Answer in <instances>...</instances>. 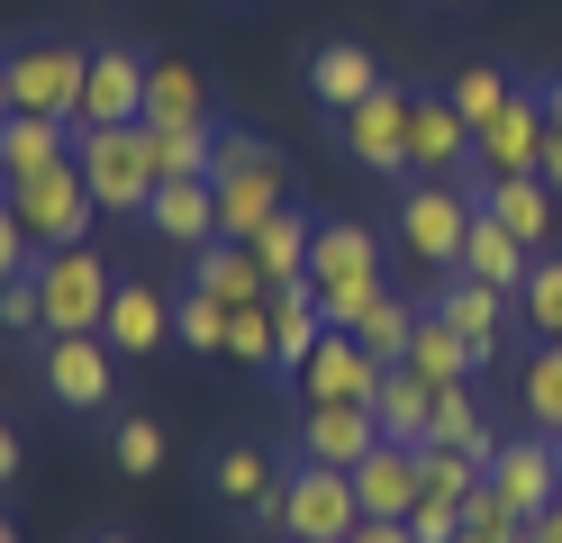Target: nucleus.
<instances>
[{
	"label": "nucleus",
	"mask_w": 562,
	"mask_h": 543,
	"mask_svg": "<svg viewBox=\"0 0 562 543\" xmlns=\"http://www.w3.org/2000/svg\"><path fill=\"white\" fill-rule=\"evenodd\" d=\"M281 543H355L363 525V498H355V471H327V462H281V507H272Z\"/></svg>",
	"instance_id": "obj_1"
},
{
	"label": "nucleus",
	"mask_w": 562,
	"mask_h": 543,
	"mask_svg": "<svg viewBox=\"0 0 562 543\" xmlns=\"http://www.w3.org/2000/svg\"><path fill=\"white\" fill-rule=\"evenodd\" d=\"M110 253H100L91 236L82 245H55L37 253V299H46V336H100V317H110Z\"/></svg>",
	"instance_id": "obj_2"
},
{
	"label": "nucleus",
	"mask_w": 562,
	"mask_h": 543,
	"mask_svg": "<svg viewBox=\"0 0 562 543\" xmlns=\"http://www.w3.org/2000/svg\"><path fill=\"white\" fill-rule=\"evenodd\" d=\"M74 163L91 181L100 217H146V200H155V145H146V127H74Z\"/></svg>",
	"instance_id": "obj_3"
},
{
	"label": "nucleus",
	"mask_w": 562,
	"mask_h": 543,
	"mask_svg": "<svg viewBox=\"0 0 562 543\" xmlns=\"http://www.w3.org/2000/svg\"><path fill=\"white\" fill-rule=\"evenodd\" d=\"M0 64H10V109H27V118H74L91 46H74V36H19V46H0Z\"/></svg>",
	"instance_id": "obj_4"
},
{
	"label": "nucleus",
	"mask_w": 562,
	"mask_h": 543,
	"mask_svg": "<svg viewBox=\"0 0 562 543\" xmlns=\"http://www.w3.org/2000/svg\"><path fill=\"white\" fill-rule=\"evenodd\" d=\"M10 208H19V227H27V245H37V253L82 245V236H91V217H100V200H91L82 163H55V172L10 181Z\"/></svg>",
	"instance_id": "obj_5"
},
{
	"label": "nucleus",
	"mask_w": 562,
	"mask_h": 543,
	"mask_svg": "<svg viewBox=\"0 0 562 543\" xmlns=\"http://www.w3.org/2000/svg\"><path fill=\"white\" fill-rule=\"evenodd\" d=\"M472 217H481V200L463 191V181H408V200H400V245L417 253V263H436V272H463Z\"/></svg>",
	"instance_id": "obj_6"
},
{
	"label": "nucleus",
	"mask_w": 562,
	"mask_h": 543,
	"mask_svg": "<svg viewBox=\"0 0 562 543\" xmlns=\"http://www.w3.org/2000/svg\"><path fill=\"white\" fill-rule=\"evenodd\" d=\"M146 46H127V36H100L91 64H82V100L64 127H136L146 118Z\"/></svg>",
	"instance_id": "obj_7"
},
{
	"label": "nucleus",
	"mask_w": 562,
	"mask_h": 543,
	"mask_svg": "<svg viewBox=\"0 0 562 543\" xmlns=\"http://www.w3.org/2000/svg\"><path fill=\"white\" fill-rule=\"evenodd\" d=\"M37 381H46V398L64 417H110L119 408V353L100 336H46Z\"/></svg>",
	"instance_id": "obj_8"
},
{
	"label": "nucleus",
	"mask_w": 562,
	"mask_h": 543,
	"mask_svg": "<svg viewBox=\"0 0 562 543\" xmlns=\"http://www.w3.org/2000/svg\"><path fill=\"white\" fill-rule=\"evenodd\" d=\"M408 118H417V91L381 82L372 100H355V109L336 118V145H345L363 172H408Z\"/></svg>",
	"instance_id": "obj_9"
},
{
	"label": "nucleus",
	"mask_w": 562,
	"mask_h": 543,
	"mask_svg": "<svg viewBox=\"0 0 562 543\" xmlns=\"http://www.w3.org/2000/svg\"><path fill=\"white\" fill-rule=\"evenodd\" d=\"M200 489H209V507H227V517L272 525V507H281V462H272L263 444H209Z\"/></svg>",
	"instance_id": "obj_10"
},
{
	"label": "nucleus",
	"mask_w": 562,
	"mask_h": 543,
	"mask_svg": "<svg viewBox=\"0 0 562 543\" xmlns=\"http://www.w3.org/2000/svg\"><path fill=\"white\" fill-rule=\"evenodd\" d=\"M308 290H318V299L391 290V281H381V236L355 227V217H318V227H308Z\"/></svg>",
	"instance_id": "obj_11"
},
{
	"label": "nucleus",
	"mask_w": 562,
	"mask_h": 543,
	"mask_svg": "<svg viewBox=\"0 0 562 543\" xmlns=\"http://www.w3.org/2000/svg\"><path fill=\"white\" fill-rule=\"evenodd\" d=\"M544 145H553L544 91H517L499 118L472 136V163H481V181H517V172H544Z\"/></svg>",
	"instance_id": "obj_12"
},
{
	"label": "nucleus",
	"mask_w": 562,
	"mask_h": 543,
	"mask_svg": "<svg viewBox=\"0 0 562 543\" xmlns=\"http://www.w3.org/2000/svg\"><path fill=\"white\" fill-rule=\"evenodd\" d=\"M100 344H110L119 362H155V353L172 344V290H164V281H136V272H119V290H110V317H100Z\"/></svg>",
	"instance_id": "obj_13"
},
{
	"label": "nucleus",
	"mask_w": 562,
	"mask_h": 543,
	"mask_svg": "<svg viewBox=\"0 0 562 543\" xmlns=\"http://www.w3.org/2000/svg\"><path fill=\"white\" fill-rule=\"evenodd\" d=\"M381 372H391V362H372L363 353V336H336V326H327V336H318V353H308L300 362V408H308V398H336V408H372V398H381Z\"/></svg>",
	"instance_id": "obj_14"
},
{
	"label": "nucleus",
	"mask_w": 562,
	"mask_h": 543,
	"mask_svg": "<svg viewBox=\"0 0 562 543\" xmlns=\"http://www.w3.org/2000/svg\"><path fill=\"white\" fill-rule=\"evenodd\" d=\"M209 191H218V236L227 245H255L272 217L291 208V163H281V155L272 163H245V172H218Z\"/></svg>",
	"instance_id": "obj_15"
},
{
	"label": "nucleus",
	"mask_w": 562,
	"mask_h": 543,
	"mask_svg": "<svg viewBox=\"0 0 562 543\" xmlns=\"http://www.w3.org/2000/svg\"><path fill=\"white\" fill-rule=\"evenodd\" d=\"M490 489H499L526 525L544 517V507L562 498V471H553V434H508L499 453H490Z\"/></svg>",
	"instance_id": "obj_16"
},
{
	"label": "nucleus",
	"mask_w": 562,
	"mask_h": 543,
	"mask_svg": "<svg viewBox=\"0 0 562 543\" xmlns=\"http://www.w3.org/2000/svg\"><path fill=\"white\" fill-rule=\"evenodd\" d=\"M372 444H381V417L372 408H336V398H308V408H300V462L355 471Z\"/></svg>",
	"instance_id": "obj_17"
},
{
	"label": "nucleus",
	"mask_w": 562,
	"mask_h": 543,
	"mask_svg": "<svg viewBox=\"0 0 562 543\" xmlns=\"http://www.w3.org/2000/svg\"><path fill=\"white\" fill-rule=\"evenodd\" d=\"M436 317L472 344V362H499V344H508V290H481V281H463V272H445Z\"/></svg>",
	"instance_id": "obj_18"
},
{
	"label": "nucleus",
	"mask_w": 562,
	"mask_h": 543,
	"mask_svg": "<svg viewBox=\"0 0 562 543\" xmlns=\"http://www.w3.org/2000/svg\"><path fill=\"white\" fill-rule=\"evenodd\" d=\"M300 72H308V100H318V109H336V118H345L355 100H372L381 82H391V72H381V55H372V46H355V36L318 46V55H308Z\"/></svg>",
	"instance_id": "obj_19"
},
{
	"label": "nucleus",
	"mask_w": 562,
	"mask_h": 543,
	"mask_svg": "<svg viewBox=\"0 0 562 543\" xmlns=\"http://www.w3.org/2000/svg\"><path fill=\"white\" fill-rule=\"evenodd\" d=\"M481 217L490 227H508L526 253H544L553 245V191H544V172H517V181H481Z\"/></svg>",
	"instance_id": "obj_20"
},
{
	"label": "nucleus",
	"mask_w": 562,
	"mask_h": 543,
	"mask_svg": "<svg viewBox=\"0 0 562 543\" xmlns=\"http://www.w3.org/2000/svg\"><path fill=\"white\" fill-rule=\"evenodd\" d=\"M146 227H155L164 245H182V253L218 245V191H209V181H155V200H146Z\"/></svg>",
	"instance_id": "obj_21"
},
{
	"label": "nucleus",
	"mask_w": 562,
	"mask_h": 543,
	"mask_svg": "<svg viewBox=\"0 0 562 543\" xmlns=\"http://www.w3.org/2000/svg\"><path fill=\"white\" fill-rule=\"evenodd\" d=\"M472 163V127L453 118V100H417V118H408V172L417 181H453Z\"/></svg>",
	"instance_id": "obj_22"
},
{
	"label": "nucleus",
	"mask_w": 562,
	"mask_h": 543,
	"mask_svg": "<svg viewBox=\"0 0 562 543\" xmlns=\"http://www.w3.org/2000/svg\"><path fill=\"white\" fill-rule=\"evenodd\" d=\"M327 336V308H318V290L291 281V290H272V381H300V362L318 353Z\"/></svg>",
	"instance_id": "obj_23"
},
{
	"label": "nucleus",
	"mask_w": 562,
	"mask_h": 543,
	"mask_svg": "<svg viewBox=\"0 0 562 543\" xmlns=\"http://www.w3.org/2000/svg\"><path fill=\"white\" fill-rule=\"evenodd\" d=\"M191 118H209V72L191 55H155L146 64V118L136 127H191Z\"/></svg>",
	"instance_id": "obj_24"
},
{
	"label": "nucleus",
	"mask_w": 562,
	"mask_h": 543,
	"mask_svg": "<svg viewBox=\"0 0 562 543\" xmlns=\"http://www.w3.org/2000/svg\"><path fill=\"white\" fill-rule=\"evenodd\" d=\"M355 498H363V517H408L417 507V444H381L355 462Z\"/></svg>",
	"instance_id": "obj_25"
},
{
	"label": "nucleus",
	"mask_w": 562,
	"mask_h": 543,
	"mask_svg": "<svg viewBox=\"0 0 562 543\" xmlns=\"http://www.w3.org/2000/svg\"><path fill=\"white\" fill-rule=\"evenodd\" d=\"M55 163H74V127L10 109L0 118V181H27V172H55Z\"/></svg>",
	"instance_id": "obj_26"
},
{
	"label": "nucleus",
	"mask_w": 562,
	"mask_h": 543,
	"mask_svg": "<svg viewBox=\"0 0 562 543\" xmlns=\"http://www.w3.org/2000/svg\"><path fill=\"white\" fill-rule=\"evenodd\" d=\"M191 290H209V299H218V308H263V299H272L263 263H255V253H245V245H227V236L191 253Z\"/></svg>",
	"instance_id": "obj_27"
},
{
	"label": "nucleus",
	"mask_w": 562,
	"mask_h": 543,
	"mask_svg": "<svg viewBox=\"0 0 562 543\" xmlns=\"http://www.w3.org/2000/svg\"><path fill=\"white\" fill-rule=\"evenodd\" d=\"M427 444H453V453H472L481 471H490V453L508 444L499 426H490V408L472 398V381H453V389H436V417H427Z\"/></svg>",
	"instance_id": "obj_28"
},
{
	"label": "nucleus",
	"mask_w": 562,
	"mask_h": 543,
	"mask_svg": "<svg viewBox=\"0 0 562 543\" xmlns=\"http://www.w3.org/2000/svg\"><path fill=\"white\" fill-rule=\"evenodd\" d=\"M526 263H536V253H526L508 227H490V217H472V236H463V281H481V290H526Z\"/></svg>",
	"instance_id": "obj_29"
},
{
	"label": "nucleus",
	"mask_w": 562,
	"mask_h": 543,
	"mask_svg": "<svg viewBox=\"0 0 562 543\" xmlns=\"http://www.w3.org/2000/svg\"><path fill=\"white\" fill-rule=\"evenodd\" d=\"M372 417H381V434L391 444H427V417H436V389L408 372V362H391L381 372V398H372Z\"/></svg>",
	"instance_id": "obj_30"
},
{
	"label": "nucleus",
	"mask_w": 562,
	"mask_h": 543,
	"mask_svg": "<svg viewBox=\"0 0 562 543\" xmlns=\"http://www.w3.org/2000/svg\"><path fill=\"white\" fill-rule=\"evenodd\" d=\"M408 372L427 381V389H453V381H472L481 362H472V344H463V336H453V326L427 308V317H417V336H408Z\"/></svg>",
	"instance_id": "obj_31"
},
{
	"label": "nucleus",
	"mask_w": 562,
	"mask_h": 543,
	"mask_svg": "<svg viewBox=\"0 0 562 543\" xmlns=\"http://www.w3.org/2000/svg\"><path fill=\"white\" fill-rule=\"evenodd\" d=\"M517 408L536 434H562V344H536L517 362Z\"/></svg>",
	"instance_id": "obj_32"
},
{
	"label": "nucleus",
	"mask_w": 562,
	"mask_h": 543,
	"mask_svg": "<svg viewBox=\"0 0 562 543\" xmlns=\"http://www.w3.org/2000/svg\"><path fill=\"white\" fill-rule=\"evenodd\" d=\"M146 145H155V181H209V145H218V118L146 127Z\"/></svg>",
	"instance_id": "obj_33"
},
{
	"label": "nucleus",
	"mask_w": 562,
	"mask_h": 543,
	"mask_svg": "<svg viewBox=\"0 0 562 543\" xmlns=\"http://www.w3.org/2000/svg\"><path fill=\"white\" fill-rule=\"evenodd\" d=\"M245 253L263 263V281H272V290L308 281V217H300V208H281V217H272V227H263L255 245H245Z\"/></svg>",
	"instance_id": "obj_34"
},
{
	"label": "nucleus",
	"mask_w": 562,
	"mask_h": 543,
	"mask_svg": "<svg viewBox=\"0 0 562 543\" xmlns=\"http://www.w3.org/2000/svg\"><path fill=\"white\" fill-rule=\"evenodd\" d=\"M172 344L182 353H209V362H227V308L209 299V290H172Z\"/></svg>",
	"instance_id": "obj_35"
},
{
	"label": "nucleus",
	"mask_w": 562,
	"mask_h": 543,
	"mask_svg": "<svg viewBox=\"0 0 562 543\" xmlns=\"http://www.w3.org/2000/svg\"><path fill=\"white\" fill-rule=\"evenodd\" d=\"M445 100H453V118H463V127L481 136V127H490V118H499V109L517 100V91H508V64H463Z\"/></svg>",
	"instance_id": "obj_36"
},
{
	"label": "nucleus",
	"mask_w": 562,
	"mask_h": 543,
	"mask_svg": "<svg viewBox=\"0 0 562 543\" xmlns=\"http://www.w3.org/2000/svg\"><path fill=\"white\" fill-rule=\"evenodd\" d=\"M481 480H490V471H481L472 453H453V444H417V498H445V507H463Z\"/></svg>",
	"instance_id": "obj_37"
},
{
	"label": "nucleus",
	"mask_w": 562,
	"mask_h": 543,
	"mask_svg": "<svg viewBox=\"0 0 562 543\" xmlns=\"http://www.w3.org/2000/svg\"><path fill=\"white\" fill-rule=\"evenodd\" d=\"M517 308H526V326H536V344H562V253H536V263H526Z\"/></svg>",
	"instance_id": "obj_38"
},
{
	"label": "nucleus",
	"mask_w": 562,
	"mask_h": 543,
	"mask_svg": "<svg viewBox=\"0 0 562 543\" xmlns=\"http://www.w3.org/2000/svg\"><path fill=\"white\" fill-rule=\"evenodd\" d=\"M355 336H363V353H372V362H408V336H417V308L400 299V290H381V299H372V317L355 326Z\"/></svg>",
	"instance_id": "obj_39"
},
{
	"label": "nucleus",
	"mask_w": 562,
	"mask_h": 543,
	"mask_svg": "<svg viewBox=\"0 0 562 543\" xmlns=\"http://www.w3.org/2000/svg\"><path fill=\"white\" fill-rule=\"evenodd\" d=\"M227 362H245V372L272 381V299L263 308H227Z\"/></svg>",
	"instance_id": "obj_40"
},
{
	"label": "nucleus",
	"mask_w": 562,
	"mask_h": 543,
	"mask_svg": "<svg viewBox=\"0 0 562 543\" xmlns=\"http://www.w3.org/2000/svg\"><path fill=\"white\" fill-rule=\"evenodd\" d=\"M110 453H119V471H127V480H146V471H164V426L127 408V417L110 426Z\"/></svg>",
	"instance_id": "obj_41"
},
{
	"label": "nucleus",
	"mask_w": 562,
	"mask_h": 543,
	"mask_svg": "<svg viewBox=\"0 0 562 543\" xmlns=\"http://www.w3.org/2000/svg\"><path fill=\"white\" fill-rule=\"evenodd\" d=\"M0 336H46V299H37V272H19V281H0Z\"/></svg>",
	"instance_id": "obj_42"
},
{
	"label": "nucleus",
	"mask_w": 562,
	"mask_h": 543,
	"mask_svg": "<svg viewBox=\"0 0 562 543\" xmlns=\"http://www.w3.org/2000/svg\"><path fill=\"white\" fill-rule=\"evenodd\" d=\"M19 272H37V245H27V227H19L10 191H0V281H19Z\"/></svg>",
	"instance_id": "obj_43"
},
{
	"label": "nucleus",
	"mask_w": 562,
	"mask_h": 543,
	"mask_svg": "<svg viewBox=\"0 0 562 543\" xmlns=\"http://www.w3.org/2000/svg\"><path fill=\"white\" fill-rule=\"evenodd\" d=\"M400 525H408L417 543H453V534H463V507H445V498H417Z\"/></svg>",
	"instance_id": "obj_44"
},
{
	"label": "nucleus",
	"mask_w": 562,
	"mask_h": 543,
	"mask_svg": "<svg viewBox=\"0 0 562 543\" xmlns=\"http://www.w3.org/2000/svg\"><path fill=\"white\" fill-rule=\"evenodd\" d=\"M355 543H417V534H408L400 517H363V525H355Z\"/></svg>",
	"instance_id": "obj_45"
},
{
	"label": "nucleus",
	"mask_w": 562,
	"mask_h": 543,
	"mask_svg": "<svg viewBox=\"0 0 562 543\" xmlns=\"http://www.w3.org/2000/svg\"><path fill=\"white\" fill-rule=\"evenodd\" d=\"M10 480H19V426L0 417V489H10Z\"/></svg>",
	"instance_id": "obj_46"
},
{
	"label": "nucleus",
	"mask_w": 562,
	"mask_h": 543,
	"mask_svg": "<svg viewBox=\"0 0 562 543\" xmlns=\"http://www.w3.org/2000/svg\"><path fill=\"white\" fill-rule=\"evenodd\" d=\"M526 543H562V498L544 507V517H536V525H526Z\"/></svg>",
	"instance_id": "obj_47"
},
{
	"label": "nucleus",
	"mask_w": 562,
	"mask_h": 543,
	"mask_svg": "<svg viewBox=\"0 0 562 543\" xmlns=\"http://www.w3.org/2000/svg\"><path fill=\"white\" fill-rule=\"evenodd\" d=\"M544 191L562 200V127H553V145H544Z\"/></svg>",
	"instance_id": "obj_48"
},
{
	"label": "nucleus",
	"mask_w": 562,
	"mask_h": 543,
	"mask_svg": "<svg viewBox=\"0 0 562 543\" xmlns=\"http://www.w3.org/2000/svg\"><path fill=\"white\" fill-rule=\"evenodd\" d=\"M544 118L562 127V72H553V82H544Z\"/></svg>",
	"instance_id": "obj_49"
},
{
	"label": "nucleus",
	"mask_w": 562,
	"mask_h": 543,
	"mask_svg": "<svg viewBox=\"0 0 562 543\" xmlns=\"http://www.w3.org/2000/svg\"><path fill=\"white\" fill-rule=\"evenodd\" d=\"M0 118H10V64H0Z\"/></svg>",
	"instance_id": "obj_50"
},
{
	"label": "nucleus",
	"mask_w": 562,
	"mask_h": 543,
	"mask_svg": "<svg viewBox=\"0 0 562 543\" xmlns=\"http://www.w3.org/2000/svg\"><path fill=\"white\" fill-rule=\"evenodd\" d=\"M82 543H136V534H82Z\"/></svg>",
	"instance_id": "obj_51"
},
{
	"label": "nucleus",
	"mask_w": 562,
	"mask_h": 543,
	"mask_svg": "<svg viewBox=\"0 0 562 543\" xmlns=\"http://www.w3.org/2000/svg\"><path fill=\"white\" fill-rule=\"evenodd\" d=\"M427 10H463V0H427Z\"/></svg>",
	"instance_id": "obj_52"
},
{
	"label": "nucleus",
	"mask_w": 562,
	"mask_h": 543,
	"mask_svg": "<svg viewBox=\"0 0 562 543\" xmlns=\"http://www.w3.org/2000/svg\"><path fill=\"white\" fill-rule=\"evenodd\" d=\"M0 543H19V525H0Z\"/></svg>",
	"instance_id": "obj_53"
},
{
	"label": "nucleus",
	"mask_w": 562,
	"mask_h": 543,
	"mask_svg": "<svg viewBox=\"0 0 562 543\" xmlns=\"http://www.w3.org/2000/svg\"><path fill=\"white\" fill-rule=\"evenodd\" d=\"M453 543H481V534H472V525H463V534H453Z\"/></svg>",
	"instance_id": "obj_54"
},
{
	"label": "nucleus",
	"mask_w": 562,
	"mask_h": 543,
	"mask_svg": "<svg viewBox=\"0 0 562 543\" xmlns=\"http://www.w3.org/2000/svg\"><path fill=\"white\" fill-rule=\"evenodd\" d=\"M553 471H562V434H553Z\"/></svg>",
	"instance_id": "obj_55"
},
{
	"label": "nucleus",
	"mask_w": 562,
	"mask_h": 543,
	"mask_svg": "<svg viewBox=\"0 0 562 543\" xmlns=\"http://www.w3.org/2000/svg\"><path fill=\"white\" fill-rule=\"evenodd\" d=\"M0 191H10V181H0Z\"/></svg>",
	"instance_id": "obj_56"
}]
</instances>
